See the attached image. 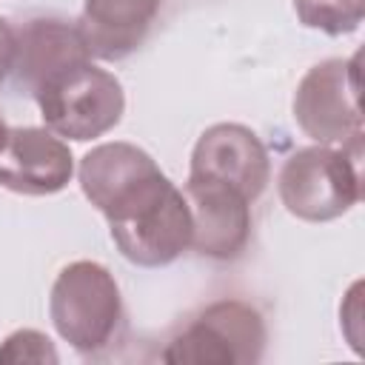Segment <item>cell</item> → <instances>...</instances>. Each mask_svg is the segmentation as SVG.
<instances>
[{
  "label": "cell",
  "instance_id": "obj_1",
  "mask_svg": "<svg viewBox=\"0 0 365 365\" xmlns=\"http://www.w3.org/2000/svg\"><path fill=\"white\" fill-rule=\"evenodd\" d=\"M106 220L114 245L134 265L160 268L191 248L188 202L163 171L140 185Z\"/></svg>",
  "mask_w": 365,
  "mask_h": 365
},
{
  "label": "cell",
  "instance_id": "obj_2",
  "mask_svg": "<svg viewBox=\"0 0 365 365\" xmlns=\"http://www.w3.org/2000/svg\"><path fill=\"white\" fill-rule=\"evenodd\" d=\"M48 317L74 351H103L123 322V299L111 271L91 259L68 262L51 285Z\"/></svg>",
  "mask_w": 365,
  "mask_h": 365
},
{
  "label": "cell",
  "instance_id": "obj_3",
  "mask_svg": "<svg viewBox=\"0 0 365 365\" xmlns=\"http://www.w3.org/2000/svg\"><path fill=\"white\" fill-rule=\"evenodd\" d=\"M359 157L334 145L297 148L277 180L285 211L305 222H328L348 214L362 197Z\"/></svg>",
  "mask_w": 365,
  "mask_h": 365
},
{
  "label": "cell",
  "instance_id": "obj_4",
  "mask_svg": "<svg viewBox=\"0 0 365 365\" xmlns=\"http://www.w3.org/2000/svg\"><path fill=\"white\" fill-rule=\"evenodd\" d=\"M46 128L57 137L86 143L111 131L125 108V94L120 80L91 66V60L77 63L54 74L34 94Z\"/></svg>",
  "mask_w": 365,
  "mask_h": 365
},
{
  "label": "cell",
  "instance_id": "obj_5",
  "mask_svg": "<svg viewBox=\"0 0 365 365\" xmlns=\"http://www.w3.org/2000/svg\"><path fill=\"white\" fill-rule=\"evenodd\" d=\"M359 54L322 60L299 80L294 94L297 125L319 145H336L362 154L359 108Z\"/></svg>",
  "mask_w": 365,
  "mask_h": 365
},
{
  "label": "cell",
  "instance_id": "obj_6",
  "mask_svg": "<svg viewBox=\"0 0 365 365\" xmlns=\"http://www.w3.org/2000/svg\"><path fill=\"white\" fill-rule=\"evenodd\" d=\"M262 351L265 322L259 311L240 299H222L177 334L163 359L171 365H254Z\"/></svg>",
  "mask_w": 365,
  "mask_h": 365
},
{
  "label": "cell",
  "instance_id": "obj_7",
  "mask_svg": "<svg viewBox=\"0 0 365 365\" xmlns=\"http://www.w3.org/2000/svg\"><path fill=\"white\" fill-rule=\"evenodd\" d=\"M271 177V160L259 137L240 123H217L205 128L191 151L188 180H208L237 188L254 202Z\"/></svg>",
  "mask_w": 365,
  "mask_h": 365
},
{
  "label": "cell",
  "instance_id": "obj_8",
  "mask_svg": "<svg viewBox=\"0 0 365 365\" xmlns=\"http://www.w3.org/2000/svg\"><path fill=\"white\" fill-rule=\"evenodd\" d=\"M191 214V248L211 259H237L251 237V202L231 185L188 180L182 191Z\"/></svg>",
  "mask_w": 365,
  "mask_h": 365
},
{
  "label": "cell",
  "instance_id": "obj_9",
  "mask_svg": "<svg viewBox=\"0 0 365 365\" xmlns=\"http://www.w3.org/2000/svg\"><path fill=\"white\" fill-rule=\"evenodd\" d=\"M74 174V157L68 145L48 128L20 125L9 128L0 148V185L26 194L46 197L68 185Z\"/></svg>",
  "mask_w": 365,
  "mask_h": 365
},
{
  "label": "cell",
  "instance_id": "obj_10",
  "mask_svg": "<svg viewBox=\"0 0 365 365\" xmlns=\"http://www.w3.org/2000/svg\"><path fill=\"white\" fill-rule=\"evenodd\" d=\"M86 60H91V54L86 48V40L77 23L57 20V17H37L23 23L14 31L11 74H14V83L31 97L40 91L46 80Z\"/></svg>",
  "mask_w": 365,
  "mask_h": 365
},
{
  "label": "cell",
  "instance_id": "obj_11",
  "mask_svg": "<svg viewBox=\"0 0 365 365\" xmlns=\"http://www.w3.org/2000/svg\"><path fill=\"white\" fill-rule=\"evenodd\" d=\"M160 174V165L148 151L131 143H103L94 145L77 168L80 188L88 202L108 217L117 205H123L140 185Z\"/></svg>",
  "mask_w": 365,
  "mask_h": 365
},
{
  "label": "cell",
  "instance_id": "obj_12",
  "mask_svg": "<svg viewBox=\"0 0 365 365\" xmlns=\"http://www.w3.org/2000/svg\"><path fill=\"white\" fill-rule=\"evenodd\" d=\"M163 0H83L80 34L91 57L123 60L145 40Z\"/></svg>",
  "mask_w": 365,
  "mask_h": 365
},
{
  "label": "cell",
  "instance_id": "obj_13",
  "mask_svg": "<svg viewBox=\"0 0 365 365\" xmlns=\"http://www.w3.org/2000/svg\"><path fill=\"white\" fill-rule=\"evenodd\" d=\"M294 11L302 26L339 37L359 29L365 17V0H294Z\"/></svg>",
  "mask_w": 365,
  "mask_h": 365
},
{
  "label": "cell",
  "instance_id": "obj_14",
  "mask_svg": "<svg viewBox=\"0 0 365 365\" xmlns=\"http://www.w3.org/2000/svg\"><path fill=\"white\" fill-rule=\"evenodd\" d=\"M57 351L51 345V339L34 328H23V331H14L3 339L0 345V362H9V365H20V362H57Z\"/></svg>",
  "mask_w": 365,
  "mask_h": 365
},
{
  "label": "cell",
  "instance_id": "obj_15",
  "mask_svg": "<svg viewBox=\"0 0 365 365\" xmlns=\"http://www.w3.org/2000/svg\"><path fill=\"white\" fill-rule=\"evenodd\" d=\"M11 60H14V29L0 17V83L6 74H11Z\"/></svg>",
  "mask_w": 365,
  "mask_h": 365
},
{
  "label": "cell",
  "instance_id": "obj_16",
  "mask_svg": "<svg viewBox=\"0 0 365 365\" xmlns=\"http://www.w3.org/2000/svg\"><path fill=\"white\" fill-rule=\"evenodd\" d=\"M6 134H9V125H6L3 117H0V148H3V143H6Z\"/></svg>",
  "mask_w": 365,
  "mask_h": 365
}]
</instances>
